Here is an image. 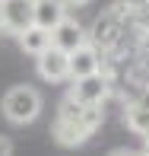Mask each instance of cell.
I'll return each instance as SVG.
<instances>
[{
	"label": "cell",
	"mask_w": 149,
	"mask_h": 156,
	"mask_svg": "<svg viewBox=\"0 0 149 156\" xmlns=\"http://www.w3.org/2000/svg\"><path fill=\"white\" fill-rule=\"evenodd\" d=\"M35 26V0H0V29L10 35H22Z\"/></svg>",
	"instance_id": "4"
},
{
	"label": "cell",
	"mask_w": 149,
	"mask_h": 156,
	"mask_svg": "<svg viewBox=\"0 0 149 156\" xmlns=\"http://www.w3.org/2000/svg\"><path fill=\"white\" fill-rule=\"evenodd\" d=\"M67 19V3L63 0H35V26L45 32L57 29Z\"/></svg>",
	"instance_id": "8"
},
{
	"label": "cell",
	"mask_w": 149,
	"mask_h": 156,
	"mask_svg": "<svg viewBox=\"0 0 149 156\" xmlns=\"http://www.w3.org/2000/svg\"><path fill=\"white\" fill-rule=\"evenodd\" d=\"M108 156H143V153H137V150H114V153H108Z\"/></svg>",
	"instance_id": "12"
},
{
	"label": "cell",
	"mask_w": 149,
	"mask_h": 156,
	"mask_svg": "<svg viewBox=\"0 0 149 156\" xmlns=\"http://www.w3.org/2000/svg\"><path fill=\"white\" fill-rule=\"evenodd\" d=\"M98 70H102V54H98V48H92L89 41L70 54V80H80V76L98 73Z\"/></svg>",
	"instance_id": "7"
},
{
	"label": "cell",
	"mask_w": 149,
	"mask_h": 156,
	"mask_svg": "<svg viewBox=\"0 0 149 156\" xmlns=\"http://www.w3.org/2000/svg\"><path fill=\"white\" fill-rule=\"evenodd\" d=\"M143 140H146V147H149V134H146V137H143Z\"/></svg>",
	"instance_id": "14"
},
{
	"label": "cell",
	"mask_w": 149,
	"mask_h": 156,
	"mask_svg": "<svg viewBox=\"0 0 149 156\" xmlns=\"http://www.w3.org/2000/svg\"><path fill=\"white\" fill-rule=\"evenodd\" d=\"M124 121H127V127H130L133 134L146 137V134H149V108L140 105V102H130L124 108Z\"/></svg>",
	"instance_id": "10"
},
{
	"label": "cell",
	"mask_w": 149,
	"mask_h": 156,
	"mask_svg": "<svg viewBox=\"0 0 149 156\" xmlns=\"http://www.w3.org/2000/svg\"><path fill=\"white\" fill-rule=\"evenodd\" d=\"M108 96H111V76L102 70L80 76V80H70V93H67V99H73L80 105H105Z\"/></svg>",
	"instance_id": "3"
},
{
	"label": "cell",
	"mask_w": 149,
	"mask_h": 156,
	"mask_svg": "<svg viewBox=\"0 0 149 156\" xmlns=\"http://www.w3.org/2000/svg\"><path fill=\"white\" fill-rule=\"evenodd\" d=\"M146 156H149V153H146Z\"/></svg>",
	"instance_id": "15"
},
{
	"label": "cell",
	"mask_w": 149,
	"mask_h": 156,
	"mask_svg": "<svg viewBox=\"0 0 149 156\" xmlns=\"http://www.w3.org/2000/svg\"><path fill=\"white\" fill-rule=\"evenodd\" d=\"M19 48H22L25 54H32V58H38L41 51H48V48H51V32L32 26V29H25L22 35H19Z\"/></svg>",
	"instance_id": "9"
},
{
	"label": "cell",
	"mask_w": 149,
	"mask_h": 156,
	"mask_svg": "<svg viewBox=\"0 0 149 156\" xmlns=\"http://www.w3.org/2000/svg\"><path fill=\"white\" fill-rule=\"evenodd\" d=\"M35 67H38V76H41V80H48V83H63V80H70V54L57 51L54 45L35 58Z\"/></svg>",
	"instance_id": "5"
},
{
	"label": "cell",
	"mask_w": 149,
	"mask_h": 156,
	"mask_svg": "<svg viewBox=\"0 0 149 156\" xmlns=\"http://www.w3.org/2000/svg\"><path fill=\"white\" fill-rule=\"evenodd\" d=\"M102 118H105V105H80L73 99H63L51 134L60 147H80L102 127Z\"/></svg>",
	"instance_id": "1"
},
{
	"label": "cell",
	"mask_w": 149,
	"mask_h": 156,
	"mask_svg": "<svg viewBox=\"0 0 149 156\" xmlns=\"http://www.w3.org/2000/svg\"><path fill=\"white\" fill-rule=\"evenodd\" d=\"M67 6H83V3H89V0H63Z\"/></svg>",
	"instance_id": "13"
},
{
	"label": "cell",
	"mask_w": 149,
	"mask_h": 156,
	"mask_svg": "<svg viewBox=\"0 0 149 156\" xmlns=\"http://www.w3.org/2000/svg\"><path fill=\"white\" fill-rule=\"evenodd\" d=\"M0 108H3V118H6V121H13V124H32L35 118L41 115V93L35 86L19 83V86L6 89Z\"/></svg>",
	"instance_id": "2"
},
{
	"label": "cell",
	"mask_w": 149,
	"mask_h": 156,
	"mask_svg": "<svg viewBox=\"0 0 149 156\" xmlns=\"http://www.w3.org/2000/svg\"><path fill=\"white\" fill-rule=\"evenodd\" d=\"M51 45L57 48V51H63V54H73L76 48L86 45V29H83L73 16H67L57 29H51Z\"/></svg>",
	"instance_id": "6"
},
{
	"label": "cell",
	"mask_w": 149,
	"mask_h": 156,
	"mask_svg": "<svg viewBox=\"0 0 149 156\" xmlns=\"http://www.w3.org/2000/svg\"><path fill=\"white\" fill-rule=\"evenodd\" d=\"M0 156H13V144H10V137H3V134H0Z\"/></svg>",
	"instance_id": "11"
}]
</instances>
